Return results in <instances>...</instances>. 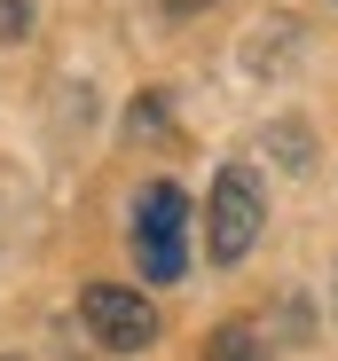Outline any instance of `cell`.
Returning <instances> with one entry per match:
<instances>
[{
  "instance_id": "cell-1",
  "label": "cell",
  "mask_w": 338,
  "mask_h": 361,
  "mask_svg": "<svg viewBox=\"0 0 338 361\" xmlns=\"http://www.w3.org/2000/svg\"><path fill=\"white\" fill-rule=\"evenodd\" d=\"M134 267L150 283L189 275V197H181V180H142V197H134Z\"/></svg>"
},
{
  "instance_id": "cell-2",
  "label": "cell",
  "mask_w": 338,
  "mask_h": 361,
  "mask_svg": "<svg viewBox=\"0 0 338 361\" xmlns=\"http://www.w3.org/2000/svg\"><path fill=\"white\" fill-rule=\"evenodd\" d=\"M260 220H267V189H260V173H252V165H220L212 204H205V244H212V259L236 267V259L260 244Z\"/></svg>"
},
{
  "instance_id": "cell-3",
  "label": "cell",
  "mask_w": 338,
  "mask_h": 361,
  "mask_svg": "<svg viewBox=\"0 0 338 361\" xmlns=\"http://www.w3.org/2000/svg\"><path fill=\"white\" fill-rule=\"evenodd\" d=\"M79 322H87L95 345H110V353H142V345L157 338V307H150L134 283H87V290H79Z\"/></svg>"
},
{
  "instance_id": "cell-4",
  "label": "cell",
  "mask_w": 338,
  "mask_h": 361,
  "mask_svg": "<svg viewBox=\"0 0 338 361\" xmlns=\"http://www.w3.org/2000/svg\"><path fill=\"white\" fill-rule=\"evenodd\" d=\"M291 47H299V24H291V16H267L260 39L244 47V71H260V79H267V71H284V63H291Z\"/></svg>"
},
{
  "instance_id": "cell-5",
  "label": "cell",
  "mask_w": 338,
  "mask_h": 361,
  "mask_svg": "<svg viewBox=\"0 0 338 361\" xmlns=\"http://www.w3.org/2000/svg\"><path fill=\"white\" fill-rule=\"evenodd\" d=\"M267 149H275V165H284V173H315V134H307V126H275Z\"/></svg>"
},
{
  "instance_id": "cell-6",
  "label": "cell",
  "mask_w": 338,
  "mask_h": 361,
  "mask_svg": "<svg viewBox=\"0 0 338 361\" xmlns=\"http://www.w3.org/2000/svg\"><path fill=\"white\" fill-rule=\"evenodd\" d=\"M205 361H260V338H252L244 322H220L212 345H205Z\"/></svg>"
},
{
  "instance_id": "cell-7",
  "label": "cell",
  "mask_w": 338,
  "mask_h": 361,
  "mask_svg": "<svg viewBox=\"0 0 338 361\" xmlns=\"http://www.w3.org/2000/svg\"><path fill=\"white\" fill-rule=\"evenodd\" d=\"M24 32H32V8H24V0H0V47L24 39Z\"/></svg>"
},
{
  "instance_id": "cell-8",
  "label": "cell",
  "mask_w": 338,
  "mask_h": 361,
  "mask_svg": "<svg viewBox=\"0 0 338 361\" xmlns=\"http://www.w3.org/2000/svg\"><path fill=\"white\" fill-rule=\"evenodd\" d=\"M165 8H174V16H197V8H212V0H165Z\"/></svg>"
},
{
  "instance_id": "cell-9",
  "label": "cell",
  "mask_w": 338,
  "mask_h": 361,
  "mask_svg": "<svg viewBox=\"0 0 338 361\" xmlns=\"http://www.w3.org/2000/svg\"><path fill=\"white\" fill-rule=\"evenodd\" d=\"M0 361H16V353H0Z\"/></svg>"
}]
</instances>
